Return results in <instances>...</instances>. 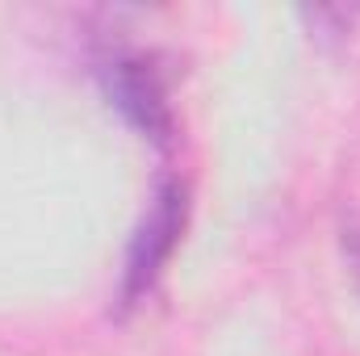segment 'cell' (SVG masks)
Instances as JSON below:
<instances>
[{"mask_svg":"<svg viewBox=\"0 0 360 356\" xmlns=\"http://www.w3.org/2000/svg\"><path fill=\"white\" fill-rule=\"evenodd\" d=\"M188 227V184L180 177H164L151 189L147 210L139 214L130 243H126V260H122V281H117V298L122 306H139L164 276V268L172 260V252L184 239Z\"/></svg>","mask_w":360,"mask_h":356,"instance_id":"cell-1","label":"cell"},{"mask_svg":"<svg viewBox=\"0 0 360 356\" xmlns=\"http://www.w3.org/2000/svg\"><path fill=\"white\" fill-rule=\"evenodd\" d=\"M96 80H101V92L105 101L126 117V126H134L143 139L151 143H172L176 134V109H172V92H168V80L160 72V63L143 51H105L96 55L92 63Z\"/></svg>","mask_w":360,"mask_h":356,"instance_id":"cell-2","label":"cell"},{"mask_svg":"<svg viewBox=\"0 0 360 356\" xmlns=\"http://www.w3.org/2000/svg\"><path fill=\"white\" fill-rule=\"evenodd\" d=\"M344 252H348L352 276H356V285H360V227H348V231H344Z\"/></svg>","mask_w":360,"mask_h":356,"instance_id":"cell-3","label":"cell"}]
</instances>
